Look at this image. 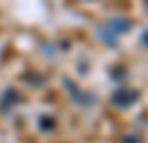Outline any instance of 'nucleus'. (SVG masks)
<instances>
[{"mask_svg": "<svg viewBox=\"0 0 148 143\" xmlns=\"http://www.w3.org/2000/svg\"><path fill=\"white\" fill-rule=\"evenodd\" d=\"M40 123H43V130H52V127H54V121H52V118H40Z\"/></svg>", "mask_w": 148, "mask_h": 143, "instance_id": "4", "label": "nucleus"}, {"mask_svg": "<svg viewBox=\"0 0 148 143\" xmlns=\"http://www.w3.org/2000/svg\"><path fill=\"white\" fill-rule=\"evenodd\" d=\"M123 143H144V141H141L139 136H126V139H123Z\"/></svg>", "mask_w": 148, "mask_h": 143, "instance_id": "5", "label": "nucleus"}, {"mask_svg": "<svg viewBox=\"0 0 148 143\" xmlns=\"http://www.w3.org/2000/svg\"><path fill=\"white\" fill-rule=\"evenodd\" d=\"M130 29V22L128 20H123V18H112V20H108L103 27H99V40L106 45H117V40H119V36L123 34V31H128Z\"/></svg>", "mask_w": 148, "mask_h": 143, "instance_id": "1", "label": "nucleus"}, {"mask_svg": "<svg viewBox=\"0 0 148 143\" xmlns=\"http://www.w3.org/2000/svg\"><path fill=\"white\" fill-rule=\"evenodd\" d=\"M141 43H144V45H146V47H148V29H146V31H144V36H141Z\"/></svg>", "mask_w": 148, "mask_h": 143, "instance_id": "6", "label": "nucleus"}, {"mask_svg": "<svg viewBox=\"0 0 148 143\" xmlns=\"http://www.w3.org/2000/svg\"><path fill=\"white\" fill-rule=\"evenodd\" d=\"M110 101L117 107H128V105H132V103H137V101H139V92H137V89H132V87H119L110 96Z\"/></svg>", "mask_w": 148, "mask_h": 143, "instance_id": "2", "label": "nucleus"}, {"mask_svg": "<svg viewBox=\"0 0 148 143\" xmlns=\"http://www.w3.org/2000/svg\"><path fill=\"white\" fill-rule=\"evenodd\" d=\"M11 101H16V103H18V101H23V98H20L14 89H7V92H5V96L0 98V110H9V103H11Z\"/></svg>", "mask_w": 148, "mask_h": 143, "instance_id": "3", "label": "nucleus"}]
</instances>
